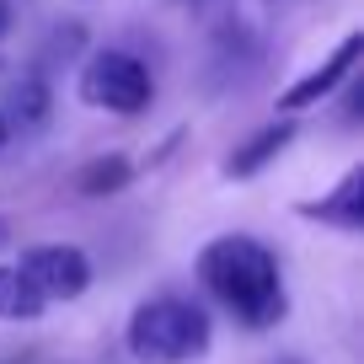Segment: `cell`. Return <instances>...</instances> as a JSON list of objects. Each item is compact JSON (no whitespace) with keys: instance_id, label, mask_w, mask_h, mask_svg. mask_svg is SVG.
<instances>
[{"instance_id":"cell-1","label":"cell","mask_w":364,"mask_h":364,"mask_svg":"<svg viewBox=\"0 0 364 364\" xmlns=\"http://www.w3.org/2000/svg\"><path fill=\"white\" fill-rule=\"evenodd\" d=\"M198 279L204 289L247 327H273L284 316V279L279 257L257 236H215L198 252Z\"/></svg>"},{"instance_id":"cell-10","label":"cell","mask_w":364,"mask_h":364,"mask_svg":"<svg viewBox=\"0 0 364 364\" xmlns=\"http://www.w3.org/2000/svg\"><path fill=\"white\" fill-rule=\"evenodd\" d=\"M6 107H11L16 124H43L48 118V80H38V75L16 80V86L6 91ZM11 118H6V124H11Z\"/></svg>"},{"instance_id":"cell-7","label":"cell","mask_w":364,"mask_h":364,"mask_svg":"<svg viewBox=\"0 0 364 364\" xmlns=\"http://www.w3.org/2000/svg\"><path fill=\"white\" fill-rule=\"evenodd\" d=\"M306 215L321 220V225H338V230H359L364 225V166H348L327 198L306 204Z\"/></svg>"},{"instance_id":"cell-4","label":"cell","mask_w":364,"mask_h":364,"mask_svg":"<svg viewBox=\"0 0 364 364\" xmlns=\"http://www.w3.org/2000/svg\"><path fill=\"white\" fill-rule=\"evenodd\" d=\"M16 273H22L27 284L38 289V300H75L86 295L91 284V257L80 247H70V241H38V247L22 252V262H16Z\"/></svg>"},{"instance_id":"cell-11","label":"cell","mask_w":364,"mask_h":364,"mask_svg":"<svg viewBox=\"0 0 364 364\" xmlns=\"http://www.w3.org/2000/svg\"><path fill=\"white\" fill-rule=\"evenodd\" d=\"M11 33V0H0V38Z\"/></svg>"},{"instance_id":"cell-9","label":"cell","mask_w":364,"mask_h":364,"mask_svg":"<svg viewBox=\"0 0 364 364\" xmlns=\"http://www.w3.org/2000/svg\"><path fill=\"white\" fill-rule=\"evenodd\" d=\"M129 177H134L129 156H97V161H86V166L75 171V188H80L86 198H102V193H118Z\"/></svg>"},{"instance_id":"cell-3","label":"cell","mask_w":364,"mask_h":364,"mask_svg":"<svg viewBox=\"0 0 364 364\" xmlns=\"http://www.w3.org/2000/svg\"><path fill=\"white\" fill-rule=\"evenodd\" d=\"M156 97V80L129 48H97L80 65V102L102 107V113H145Z\"/></svg>"},{"instance_id":"cell-2","label":"cell","mask_w":364,"mask_h":364,"mask_svg":"<svg viewBox=\"0 0 364 364\" xmlns=\"http://www.w3.org/2000/svg\"><path fill=\"white\" fill-rule=\"evenodd\" d=\"M124 343L139 364H193L209 348V311L182 295H156L134 306Z\"/></svg>"},{"instance_id":"cell-5","label":"cell","mask_w":364,"mask_h":364,"mask_svg":"<svg viewBox=\"0 0 364 364\" xmlns=\"http://www.w3.org/2000/svg\"><path fill=\"white\" fill-rule=\"evenodd\" d=\"M359 54H364V33H343L338 38V48H332L327 59H321L316 70H306L300 80H289L284 91H279V113H300V107H316L321 97H332V91L343 86V80L353 75V65H359Z\"/></svg>"},{"instance_id":"cell-8","label":"cell","mask_w":364,"mask_h":364,"mask_svg":"<svg viewBox=\"0 0 364 364\" xmlns=\"http://www.w3.org/2000/svg\"><path fill=\"white\" fill-rule=\"evenodd\" d=\"M43 316V300L27 284L11 262H0V321H38Z\"/></svg>"},{"instance_id":"cell-12","label":"cell","mask_w":364,"mask_h":364,"mask_svg":"<svg viewBox=\"0 0 364 364\" xmlns=\"http://www.w3.org/2000/svg\"><path fill=\"white\" fill-rule=\"evenodd\" d=\"M6 139H11V124H6V113H0V145H6Z\"/></svg>"},{"instance_id":"cell-6","label":"cell","mask_w":364,"mask_h":364,"mask_svg":"<svg viewBox=\"0 0 364 364\" xmlns=\"http://www.w3.org/2000/svg\"><path fill=\"white\" fill-rule=\"evenodd\" d=\"M289 139H295V124H289V118H279V124H262L252 139H241V145L225 156V177H230V182L257 177V171L268 166V161L279 156V150H284Z\"/></svg>"}]
</instances>
